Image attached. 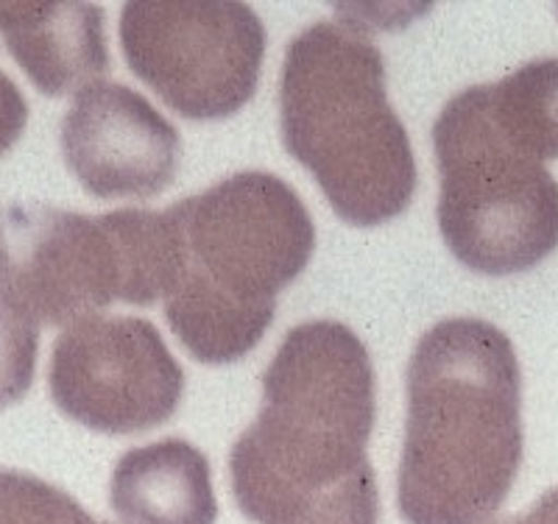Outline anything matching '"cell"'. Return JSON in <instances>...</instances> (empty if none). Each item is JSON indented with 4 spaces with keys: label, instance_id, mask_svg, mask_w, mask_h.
I'll return each mask as SVG.
<instances>
[{
    "label": "cell",
    "instance_id": "6da1fadb",
    "mask_svg": "<svg viewBox=\"0 0 558 524\" xmlns=\"http://www.w3.org/2000/svg\"><path fill=\"white\" fill-rule=\"evenodd\" d=\"M377 418L375 366L341 321L293 327L263 377V407L232 447L229 477L257 524H377L366 447Z\"/></svg>",
    "mask_w": 558,
    "mask_h": 524
},
{
    "label": "cell",
    "instance_id": "7a4b0ae2",
    "mask_svg": "<svg viewBox=\"0 0 558 524\" xmlns=\"http://www.w3.org/2000/svg\"><path fill=\"white\" fill-rule=\"evenodd\" d=\"M400 513L408 524H492L522 463L514 343L483 318H447L408 363Z\"/></svg>",
    "mask_w": 558,
    "mask_h": 524
},
{
    "label": "cell",
    "instance_id": "3957f363",
    "mask_svg": "<svg viewBox=\"0 0 558 524\" xmlns=\"http://www.w3.org/2000/svg\"><path fill=\"white\" fill-rule=\"evenodd\" d=\"M166 212L177 237V271L162 296L173 336L198 363H238L316 252L311 212L291 184L263 171L235 173Z\"/></svg>",
    "mask_w": 558,
    "mask_h": 524
},
{
    "label": "cell",
    "instance_id": "277c9868",
    "mask_svg": "<svg viewBox=\"0 0 558 524\" xmlns=\"http://www.w3.org/2000/svg\"><path fill=\"white\" fill-rule=\"evenodd\" d=\"M282 139L341 221L377 227L416 193V159L388 103L386 62L368 37L338 23L296 34L279 78Z\"/></svg>",
    "mask_w": 558,
    "mask_h": 524
},
{
    "label": "cell",
    "instance_id": "5b68a950",
    "mask_svg": "<svg viewBox=\"0 0 558 524\" xmlns=\"http://www.w3.org/2000/svg\"><path fill=\"white\" fill-rule=\"evenodd\" d=\"M177 271L168 212L114 209L89 218L57 207L0 216V298L34 324H73L123 302L148 307Z\"/></svg>",
    "mask_w": 558,
    "mask_h": 524
},
{
    "label": "cell",
    "instance_id": "8992f818",
    "mask_svg": "<svg viewBox=\"0 0 558 524\" xmlns=\"http://www.w3.org/2000/svg\"><path fill=\"white\" fill-rule=\"evenodd\" d=\"M438 229L463 266L511 277L558 248V182L497 132L483 84L452 95L433 126Z\"/></svg>",
    "mask_w": 558,
    "mask_h": 524
},
{
    "label": "cell",
    "instance_id": "52a82bcc",
    "mask_svg": "<svg viewBox=\"0 0 558 524\" xmlns=\"http://www.w3.org/2000/svg\"><path fill=\"white\" fill-rule=\"evenodd\" d=\"M129 70L187 121H223L252 101L266 28L246 3H126Z\"/></svg>",
    "mask_w": 558,
    "mask_h": 524
},
{
    "label": "cell",
    "instance_id": "ba28073f",
    "mask_svg": "<svg viewBox=\"0 0 558 524\" xmlns=\"http://www.w3.org/2000/svg\"><path fill=\"white\" fill-rule=\"evenodd\" d=\"M48 386L59 411L87 430L137 436L177 413L184 371L151 321L96 313L57 338Z\"/></svg>",
    "mask_w": 558,
    "mask_h": 524
},
{
    "label": "cell",
    "instance_id": "9c48e42d",
    "mask_svg": "<svg viewBox=\"0 0 558 524\" xmlns=\"http://www.w3.org/2000/svg\"><path fill=\"white\" fill-rule=\"evenodd\" d=\"M62 157L96 198H154L177 179V126L132 87L96 82L62 121Z\"/></svg>",
    "mask_w": 558,
    "mask_h": 524
},
{
    "label": "cell",
    "instance_id": "30bf717a",
    "mask_svg": "<svg viewBox=\"0 0 558 524\" xmlns=\"http://www.w3.org/2000/svg\"><path fill=\"white\" fill-rule=\"evenodd\" d=\"M0 37L43 95L82 93L109 73L104 12L93 3L0 0Z\"/></svg>",
    "mask_w": 558,
    "mask_h": 524
},
{
    "label": "cell",
    "instance_id": "8fae6325",
    "mask_svg": "<svg viewBox=\"0 0 558 524\" xmlns=\"http://www.w3.org/2000/svg\"><path fill=\"white\" fill-rule=\"evenodd\" d=\"M109 502L123 524H216L207 458L182 438L129 449L118 461Z\"/></svg>",
    "mask_w": 558,
    "mask_h": 524
},
{
    "label": "cell",
    "instance_id": "7c38bea8",
    "mask_svg": "<svg viewBox=\"0 0 558 524\" xmlns=\"http://www.w3.org/2000/svg\"><path fill=\"white\" fill-rule=\"evenodd\" d=\"M486 89L497 132L536 162L558 157V59H539Z\"/></svg>",
    "mask_w": 558,
    "mask_h": 524
},
{
    "label": "cell",
    "instance_id": "4fadbf2b",
    "mask_svg": "<svg viewBox=\"0 0 558 524\" xmlns=\"http://www.w3.org/2000/svg\"><path fill=\"white\" fill-rule=\"evenodd\" d=\"M0 524H107L34 474L0 468Z\"/></svg>",
    "mask_w": 558,
    "mask_h": 524
},
{
    "label": "cell",
    "instance_id": "5bb4252c",
    "mask_svg": "<svg viewBox=\"0 0 558 524\" xmlns=\"http://www.w3.org/2000/svg\"><path fill=\"white\" fill-rule=\"evenodd\" d=\"M39 329L0 298V411L26 397L37 371Z\"/></svg>",
    "mask_w": 558,
    "mask_h": 524
},
{
    "label": "cell",
    "instance_id": "9a60e30c",
    "mask_svg": "<svg viewBox=\"0 0 558 524\" xmlns=\"http://www.w3.org/2000/svg\"><path fill=\"white\" fill-rule=\"evenodd\" d=\"M28 123V103L20 93L17 84L0 68V157L9 151L26 132Z\"/></svg>",
    "mask_w": 558,
    "mask_h": 524
},
{
    "label": "cell",
    "instance_id": "2e32d148",
    "mask_svg": "<svg viewBox=\"0 0 558 524\" xmlns=\"http://www.w3.org/2000/svg\"><path fill=\"white\" fill-rule=\"evenodd\" d=\"M500 524H558V488H553L545 497H539V502L527 508L525 513L508 516Z\"/></svg>",
    "mask_w": 558,
    "mask_h": 524
},
{
    "label": "cell",
    "instance_id": "e0dca14e",
    "mask_svg": "<svg viewBox=\"0 0 558 524\" xmlns=\"http://www.w3.org/2000/svg\"><path fill=\"white\" fill-rule=\"evenodd\" d=\"M0 216H3V212H0Z\"/></svg>",
    "mask_w": 558,
    "mask_h": 524
}]
</instances>
